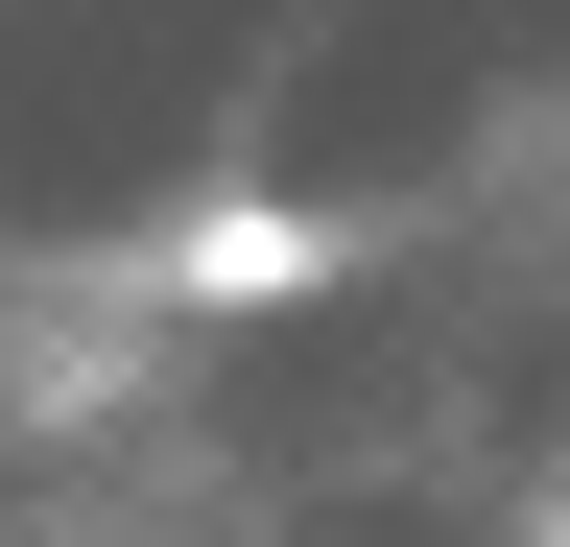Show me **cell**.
<instances>
[{
	"label": "cell",
	"instance_id": "6da1fadb",
	"mask_svg": "<svg viewBox=\"0 0 570 547\" xmlns=\"http://www.w3.org/2000/svg\"><path fill=\"white\" fill-rule=\"evenodd\" d=\"M356 286V215H309V191H190L167 215V310H309Z\"/></svg>",
	"mask_w": 570,
	"mask_h": 547
},
{
	"label": "cell",
	"instance_id": "7a4b0ae2",
	"mask_svg": "<svg viewBox=\"0 0 570 547\" xmlns=\"http://www.w3.org/2000/svg\"><path fill=\"white\" fill-rule=\"evenodd\" d=\"M547 547H570V524H547Z\"/></svg>",
	"mask_w": 570,
	"mask_h": 547
}]
</instances>
